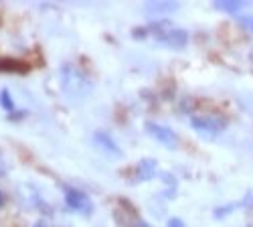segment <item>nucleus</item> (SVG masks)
Segmentation results:
<instances>
[{
  "instance_id": "obj_4",
  "label": "nucleus",
  "mask_w": 253,
  "mask_h": 227,
  "mask_svg": "<svg viewBox=\"0 0 253 227\" xmlns=\"http://www.w3.org/2000/svg\"><path fill=\"white\" fill-rule=\"evenodd\" d=\"M65 203L69 205V209L79 211V213H83V215H89V213L93 211L91 199H89L85 193H83V191L73 189V187H65Z\"/></svg>"
},
{
  "instance_id": "obj_8",
  "label": "nucleus",
  "mask_w": 253,
  "mask_h": 227,
  "mask_svg": "<svg viewBox=\"0 0 253 227\" xmlns=\"http://www.w3.org/2000/svg\"><path fill=\"white\" fill-rule=\"evenodd\" d=\"M27 71H29V65L23 63V61L0 57V73H27Z\"/></svg>"
},
{
  "instance_id": "obj_7",
  "label": "nucleus",
  "mask_w": 253,
  "mask_h": 227,
  "mask_svg": "<svg viewBox=\"0 0 253 227\" xmlns=\"http://www.w3.org/2000/svg\"><path fill=\"white\" fill-rule=\"evenodd\" d=\"M158 171V162L154 158H142L138 164H136V171H134V177H136V182H146L154 179Z\"/></svg>"
},
{
  "instance_id": "obj_9",
  "label": "nucleus",
  "mask_w": 253,
  "mask_h": 227,
  "mask_svg": "<svg viewBox=\"0 0 253 227\" xmlns=\"http://www.w3.org/2000/svg\"><path fill=\"white\" fill-rule=\"evenodd\" d=\"M178 10V2H148L146 4V12L148 14H168Z\"/></svg>"
},
{
  "instance_id": "obj_11",
  "label": "nucleus",
  "mask_w": 253,
  "mask_h": 227,
  "mask_svg": "<svg viewBox=\"0 0 253 227\" xmlns=\"http://www.w3.org/2000/svg\"><path fill=\"white\" fill-rule=\"evenodd\" d=\"M0 106H2L6 112H12V110H14V101H12L10 93H8V90L0 91Z\"/></svg>"
},
{
  "instance_id": "obj_2",
  "label": "nucleus",
  "mask_w": 253,
  "mask_h": 227,
  "mask_svg": "<svg viewBox=\"0 0 253 227\" xmlns=\"http://www.w3.org/2000/svg\"><path fill=\"white\" fill-rule=\"evenodd\" d=\"M191 126L199 136L215 140L227 128V120L223 116H195L191 118Z\"/></svg>"
},
{
  "instance_id": "obj_13",
  "label": "nucleus",
  "mask_w": 253,
  "mask_h": 227,
  "mask_svg": "<svg viewBox=\"0 0 253 227\" xmlns=\"http://www.w3.org/2000/svg\"><path fill=\"white\" fill-rule=\"evenodd\" d=\"M166 227H186V223L182 219H178V217H170L168 223H166Z\"/></svg>"
},
{
  "instance_id": "obj_12",
  "label": "nucleus",
  "mask_w": 253,
  "mask_h": 227,
  "mask_svg": "<svg viewBox=\"0 0 253 227\" xmlns=\"http://www.w3.org/2000/svg\"><path fill=\"white\" fill-rule=\"evenodd\" d=\"M237 20H239V25H243L247 31L253 33V16H249V14H239Z\"/></svg>"
},
{
  "instance_id": "obj_1",
  "label": "nucleus",
  "mask_w": 253,
  "mask_h": 227,
  "mask_svg": "<svg viewBox=\"0 0 253 227\" xmlns=\"http://www.w3.org/2000/svg\"><path fill=\"white\" fill-rule=\"evenodd\" d=\"M91 81L85 77V73L79 71L73 65H63L61 69V90L65 93V97L79 101L85 95L91 93Z\"/></svg>"
},
{
  "instance_id": "obj_15",
  "label": "nucleus",
  "mask_w": 253,
  "mask_h": 227,
  "mask_svg": "<svg viewBox=\"0 0 253 227\" xmlns=\"http://www.w3.org/2000/svg\"><path fill=\"white\" fill-rule=\"evenodd\" d=\"M4 201H6V199H4V195H2V191H0V207H2V205H4Z\"/></svg>"
},
{
  "instance_id": "obj_10",
  "label": "nucleus",
  "mask_w": 253,
  "mask_h": 227,
  "mask_svg": "<svg viewBox=\"0 0 253 227\" xmlns=\"http://www.w3.org/2000/svg\"><path fill=\"white\" fill-rule=\"evenodd\" d=\"M249 2H243V0H221V2H215V6L219 10H225V12H231V14H237L239 10H243Z\"/></svg>"
},
{
  "instance_id": "obj_3",
  "label": "nucleus",
  "mask_w": 253,
  "mask_h": 227,
  "mask_svg": "<svg viewBox=\"0 0 253 227\" xmlns=\"http://www.w3.org/2000/svg\"><path fill=\"white\" fill-rule=\"evenodd\" d=\"M146 132H148V136H152L156 142H160L162 146H166V148H170V150H174L176 146H178V136H176V132H172L170 128H166V126H162V124H156V122H146Z\"/></svg>"
},
{
  "instance_id": "obj_14",
  "label": "nucleus",
  "mask_w": 253,
  "mask_h": 227,
  "mask_svg": "<svg viewBox=\"0 0 253 227\" xmlns=\"http://www.w3.org/2000/svg\"><path fill=\"white\" fill-rule=\"evenodd\" d=\"M134 227H154V225H150V223H146V221H140V219H138V221L134 223Z\"/></svg>"
},
{
  "instance_id": "obj_6",
  "label": "nucleus",
  "mask_w": 253,
  "mask_h": 227,
  "mask_svg": "<svg viewBox=\"0 0 253 227\" xmlns=\"http://www.w3.org/2000/svg\"><path fill=\"white\" fill-rule=\"evenodd\" d=\"M156 39H158V43L170 47V49H182L188 43V33L182 29H168V31L156 35Z\"/></svg>"
},
{
  "instance_id": "obj_16",
  "label": "nucleus",
  "mask_w": 253,
  "mask_h": 227,
  "mask_svg": "<svg viewBox=\"0 0 253 227\" xmlns=\"http://www.w3.org/2000/svg\"><path fill=\"white\" fill-rule=\"evenodd\" d=\"M33 227H45V225H43V223H35Z\"/></svg>"
},
{
  "instance_id": "obj_5",
  "label": "nucleus",
  "mask_w": 253,
  "mask_h": 227,
  "mask_svg": "<svg viewBox=\"0 0 253 227\" xmlns=\"http://www.w3.org/2000/svg\"><path fill=\"white\" fill-rule=\"evenodd\" d=\"M93 144L105 154H110V156H122V148H120V144L114 140V136L110 132H105V130H97L93 132Z\"/></svg>"
}]
</instances>
